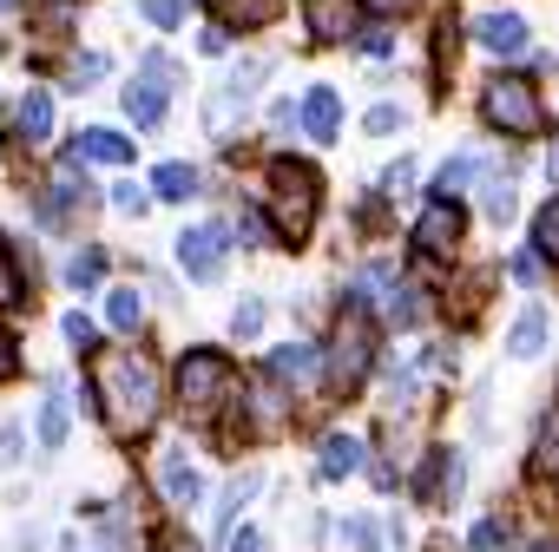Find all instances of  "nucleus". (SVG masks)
<instances>
[{
	"label": "nucleus",
	"mask_w": 559,
	"mask_h": 552,
	"mask_svg": "<svg viewBox=\"0 0 559 552\" xmlns=\"http://www.w3.org/2000/svg\"><path fill=\"white\" fill-rule=\"evenodd\" d=\"M145 204H152V197H145L139 184H112V211H126V217H145Z\"/></svg>",
	"instance_id": "nucleus-34"
},
{
	"label": "nucleus",
	"mask_w": 559,
	"mask_h": 552,
	"mask_svg": "<svg viewBox=\"0 0 559 552\" xmlns=\"http://www.w3.org/2000/svg\"><path fill=\"white\" fill-rule=\"evenodd\" d=\"M67 421H73L67 388H47V401H40V447H47V454H53V447H67Z\"/></svg>",
	"instance_id": "nucleus-23"
},
{
	"label": "nucleus",
	"mask_w": 559,
	"mask_h": 552,
	"mask_svg": "<svg viewBox=\"0 0 559 552\" xmlns=\"http://www.w3.org/2000/svg\"><path fill=\"white\" fill-rule=\"evenodd\" d=\"M14 454H21V428H0V467H14Z\"/></svg>",
	"instance_id": "nucleus-43"
},
{
	"label": "nucleus",
	"mask_w": 559,
	"mask_h": 552,
	"mask_svg": "<svg viewBox=\"0 0 559 552\" xmlns=\"http://www.w3.org/2000/svg\"><path fill=\"white\" fill-rule=\"evenodd\" d=\"M369 132H376V139L402 132V106H376V112H369Z\"/></svg>",
	"instance_id": "nucleus-36"
},
{
	"label": "nucleus",
	"mask_w": 559,
	"mask_h": 552,
	"mask_svg": "<svg viewBox=\"0 0 559 552\" xmlns=\"http://www.w3.org/2000/svg\"><path fill=\"white\" fill-rule=\"evenodd\" d=\"M224 552H263V532H250V526H243V532H230V539H224Z\"/></svg>",
	"instance_id": "nucleus-41"
},
{
	"label": "nucleus",
	"mask_w": 559,
	"mask_h": 552,
	"mask_svg": "<svg viewBox=\"0 0 559 552\" xmlns=\"http://www.w3.org/2000/svg\"><path fill=\"white\" fill-rule=\"evenodd\" d=\"M304 21H310V34H317V40H349V27H356V8H349V0H310V8H304Z\"/></svg>",
	"instance_id": "nucleus-18"
},
{
	"label": "nucleus",
	"mask_w": 559,
	"mask_h": 552,
	"mask_svg": "<svg viewBox=\"0 0 559 552\" xmlns=\"http://www.w3.org/2000/svg\"><path fill=\"white\" fill-rule=\"evenodd\" d=\"M369 356H376V329H369V316H362V310H343L336 343H330V382H336V388H356V382L369 375Z\"/></svg>",
	"instance_id": "nucleus-5"
},
{
	"label": "nucleus",
	"mask_w": 559,
	"mask_h": 552,
	"mask_svg": "<svg viewBox=\"0 0 559 552\" xmlns=\"http://www.w3.org/2000/svg\"><path fill=\"white\" fill-rule=\"evenodd\" d=\"M21 139H27V145H47V139H53V93H47V86H34V93L21 99Z\"/></svg>",
	"instance_id": "nucleus-21"
},
{
	"label": "nucleus",
	"mask_w": 559,
	"mask_h": 552,
	"mask_svg": "<svg viewBox=\"0 0 559 552\" xmlns=\"http://www.w3.org/2000/svg\"><path fill=\"white\" fill-rule=\"evenodd\" d=\"M99 276H106V250H80V256L67 263V284H73V290H93Z\"/></svg>",
	"instance_id": "nucleus-28"
},
{
	"label": "nucleus",
	"mask_w": 559,
	"mask_h": 552,
	"mask_svg": "<svg viewBox=\"0 0 559 552\" xmlns=\"http://www.w3.org/2000/svg\"><path fill=\"white\" fill-rule=\"evenodd\" d=\"M191 191H198V171H191L185 158H171V165L152 171V197H171V204H178V197H191Z\"/></svg>",
	"instance_id": "nucleus-25"
},
{
	"label": "nucleus",
	"mask_w": 559,
	"mask_h": 552,
	"mask_svg": "<svg viewBox=\"0 0 559 552\" xmlns=\"http://www.w3.org/2000/svg\"><path fill=\"white\" fill-rule=\"evenodd\" d=\"M461 480H467V460H461V454H448V447H435L415 487H421V500H428V506H441V500H454V493H461Z\"/></svg>",
	"instance_id": "nucleus-12"
},
{
	"label": "nucleus",
	"mask_w": 559,
	"mask_h": 552,
	"mask_svg": "<svg viewBox=\"0 0 559 552\" xmlns=\"http://www.w3.org/2000/svg\"><path fill=\"white\" fill-rule=\"evenodd\" d=\"M356 8H362V14H402L408 0H356Z\"/></svg>",
	"instance_id": "nucleus-45"
},
{
	"label": "nucleus",
	"mask_w": 559,
	"mask_h": 552,
	"mask_svg": "<svg viewBox=\"0 0 559 552\" xmlns=\"http://www.w3.org/2000/svg\"><path fill=\"white\" fill-rule=\"evenodd\" d=\"M349 539H356V552H382V532H376V519H349Z\"/></svg>",
	"instance_id": "nucleus-37"
},
{
	"label": "nucleus",
	"mask_w": 559,
	"mask_h": 552,
	"mask_svg": "<svg viewBox=\"0 0 559 552\" xmlns=\"http://www.w3.org/2000/svg\"><path fill=\"white\" fill-rule=\"evenodd\" d=\"M257 487H263V473H250V467H243V473H237V480L224 487V506H217V526H230V519H237V506H243V500H250Z\"/></svg>",
	"instance_id": "nucleus-27"
},
{
	"label": "nucleus",
	"mask_w": 559,
	"mask_h": 552,
	"mask_svg": "<svg viewBox=\"0 0 559 552\" xmlns=\"http://www.w3.org/2000/svg\"><path fill=\"white\" fill-rule=\"evenodd\" d=\"M230 395H237V369H230V356H217V349H191V356L178 362V408H185L191 421H211Z\"/></svg>",
	"instance_id": "nucleus-3"
},
{
	"label": "nucleus",
	"mask_w": 559,
	"mask_h": 552,
	"mask_svg": "<svg viewBox=\"0 0 559 552\" xmlns=\"http://www.w3.org/2000/svg\"><path fill=\"white\" fill-rule=\"evenodd\" d=\"M533 480H552L559 473V408H546L539 415V428H533Z\"/></svg>",
	"instance_id": "nucleus-20"
},
{
	"label": "nucleus",
	"mask_w": 559,
	"mask_h": 552,
	"mask_svg": "<svg viewBox=\"0 0 559 552\" xmlns=\"http://www.w3.org/2000/svg\"><path fill=\"white\" fill-rule=\"evenodd\" d=\"M323 211V178L304 158H270V224L276 237H310Z\"/></svg>",
	"instance_id": "nucleus-2"
},
{
	"label": "nucleus",
	"mask_w": 559,
	"mask_h": 552,
	"mask_svg": "<svg viewBox=\"0 0 559 552\" xmlns=\"http://www.w3.org/2000/svg\"><path fill=\"white\" fill-rule=\"evenodd\" d=\"M27 303V276H21V256H14V243L0 237V310H21Z\"/></svg>",
	"instance_id": "nucleus-24"
},
{
	"label": "nucleus",
	"mask_w": 559,
	"mask_h": 552,
	"mask_svg": "<svg viewBox=\"0 0 559 552\" xmlns=\"http://www.w3.org/2000/svg\"><path fill=\"white\" fill-rule=\"evenodd\" d=\"M178 263H185L191 284H217L224 263H230V230H224V224H191V230L178 237Z\"/></svg>",
	"instance_id": "nucleus-8"
},
{
	"label": "nucleus",
	"mask_w": 559,
	"mask_h": 552,
	"mask_svg": "<svg viewBox=\"0 0 559 552\" xmlns=\"http://www.w3.org/2000/svg\"><path fill=\"white\" fill-rule=\"evenodd\" d=\"M480 191H487V217H493V224H507V217H513V178L487 171V184H480Z\"/></svg>",
	"instance_id": "nucleus-29"
},
{
	"label": "nucleus",
	"mask_w": 559,
	"mask_h": 552,
	"mask_svg": "<svg viewBox=\"0 0 559 552\" xmlns=\"http://www.w3.org/2000/svg\"><path fill=\"white\" fill-rule=\"evenodd\" d=\"M93 401H99L112 434H126V441L145 434L158 421V401H165L158 362L139 349H93Z\"/></svg>",
	"instance_id": "nucleus-1"
},
{
	"label": "nucleus",
	"mask_w": 559,
	"mask_h": 552,
	"mask_svg": "<svg viewBox=\"0 0 559 552\" xmlns=\"http://www.w3.org/2000/svg\"><path fill=\"white\" fill-rule=\"evenodd\" d=\"M263 73H270V60H237V73H230V80L211 93V106H204V125H211V139H230V125H237V112L257 99Z\"/></svg>",
	"instance_id": "nucleus-7"
},
{
	"label": "nucleus",
	"mask_w": 559,
	"mask_h": 552,
	"mask_svg": "<svg viewBox=\"0 0 559 552\" xmlns=\"http://www.w3.org/2000/svg\"><path fill=\"white\" fill-rule=\"evenodd\" d=\"M276 8H284V0H211V14H217L224 34H230V27H270Z\"/></svg>",
	"instance_id": "nucleus-16"
},
{
	"label": "nucleus",
	"mask_w": 559,
	"mask_h": 552,
	"mask_svg": "<svg viewBox=\"0 0 559 552\" xmlns=\"http://www.w3.org/2000/svg\"><path fill=\"white\" fill-rule=\"evenodd\" d=\"M230 329H237V336H257V329H263V303H257V297H243V303L230 310Z\"/></svg>",
	"instance_id": "nucleus-32"
},
{
	"label": "nucleus",
	"mask_w": 559,
	"mask_h": 552,
	"mask_svg": "<svg viewBox=\"0 0 559 552\" xmlns=\"http://www.w3.org/2000/svg\"><path fill=\"white\" fill-rule=\"evenodd\" d=\"M408 184H415V158H402V165H395V171H389V191H395V197H402V191H408Z\"/></svg>",
	"instance_id": "nucleus-42"
},
{
	"label": "nucleus",
	"mask_w": 559,
	"mask_h": 552,
	"mask_svg": "<svg viewBox=\"0 0 559 552\" xmlns=\"http://www.w3.org/2000/svg\"><path fill=\"white\" fill-rule=\"evenodd\" d=\"M336 125H343L336 86H310V93H304V132H310V139H336Z\"/></svg>",
	"instance_id": "nucleus-14"
},
{
	"label": "nucleus",
	"mask_w": 559,
	"mask_h": 552,
	"mask_svg": "<svg viewBox=\"0 0 559 552\" xmlns=\"http://www.w3.org/2000/svg\"><path fill=\"white\" fill-rule=\"evenodd\" d=\"M106 316H112V329L132 336V329L145 323V297H139V290H106Z\"/></svg>",
	"instance_id": "nucleus-26"
},
{
	"label": "nucleus",
	"mask_w": 559,
	"mask_h": 552,
	"mask_svg": "<svg viewBox=\"0 0 559 552\" xmlns=\"http://www.w3.org/2000/svg\"><path fill=\"white\" fill-rule=\"evenodd\" d=\"M290 125H297V99H276V106H270V132H276V139H284Z\"/></svg>",
	"instance_id": "nucleus-38"
},
{
	"label": "nucleus",
	"mask_w": 559,
	"mask_h": 552,
	"mask_svg": "<svg viewBox=\"0 0 559 552\" xmlns=\"http://www.w3.org/2000/svg\"><path fill=\"white\" fill-rule=\"evenodd\" d=\"M487 171H493V165H487V152H461V158H448V165H441V178H435L441 204H454V197H461L474 178H487Z\"/></svg>",
	"instance_id": "nucleus-17"
},
{
	"label": "nucleus",
	"mask_w": 559,
	"mask_h": 552,
	"mask_svg": "<svg viewBox=\"0 0 559 552\" xmlns=\"http://www.w3.org/2000/svg\"><path fill=\"white\" fill-rule=\"evenodd\" d=\"M507 349H513L520 362H533V356L546 349V310H539V303H526V310L513 316V329H507Z\"/></svg>",
	"instance_id": "nucleus-19"
},
{
	"label": "nucleus",
	"mask_w": 559,
	"mask_h": 552,
	"mask_svg": "<svg viewBox=\"0 0 559 552\" xmlns=\"http://www.w3.org/2000/svg\"><path fill=\"white\" fill-rule=\"evenodd\" d=\"M93 80H106V53H80V60H73V86L86 93Z\"/></svg>",
	"instance_id": "nucleus-33"
},
{
	"label": "nucleus",
	"mask_w": 559,
	"mask_h": 552,
	"mask_svg": "<svg viewBox=\"0 0 559 552\" xmlns=\"http://www.w3.org/2000/svg\"><path fill=\"white\" fill-rule=\"evenodd\" d=\"M60 329H67V343H73V349H99V329H93V316H86V310H73Z\"/></svg>",
	"instance_id": "nucleus-31"
},
{
	"label": "nucleus",
	"mask_w": 559,
	"mask_h": 552,
	"mask_svg": "<svg viewBox=\"0 0 559 552\" xmlns=\"http://www.w3.org/2000/svg\"><path fill=\"white\" fill-rule=\"evenodd\" d=\"M415 243L428 250V256H454V243H461V204H428L421 211V224H415Z\"/></svg>",
	"instance_id": "nucleus-10"
},
{
	"label": "nucleus",
	"mask_w": 559,
	"mask_h": 552,
	"mask_svg": "<svg viewBox=\"0 0 559 552\" xmlns=\"http://www.w3.org/2000/svg\"><path fill=\"white\" fill-rule=\"evenodd\" d=\"M171 80H178V60H171V53H145V60H139V80L126 86V112H132L139 125H158L165 106H171Z\"/></svg>",
	"instance_id": "nucleus-6"
},
{
	"label": "nucleus",
	"mask_w": 559,
	"mask_h": 552,
	"mask_svg": "<svg viewBox=\"0 0 559 552\" xmlns=\"http://www.w3.org/2000/svg\"><path fill=\"white\" fill-rule=\"evenodd\" d=\"M480 47L500 53V60L526 53V21H520V14H480Z\"/></svg>",
	"instance_id": "nucleus-13"
},
{
	"label": "nucleus",
	"mask_w": 559,
	"mask_h": 552,
	"mask_svg": "<svg viewBox=\"0 0 559 552\" xmlns=\"http://www.w3.org/2000/svg\"><path fill=\"white\" fill-rule=\"evenodd\" d=\"M158 487H165L171 506H198V500H204V480H198V467L185 460V447H165V454H158Z\"/></svg>",
	"instance_id": "nucleus-11"
},
{
	"label": "nucleus",
	"mask_w": 559,
	"mask_h": 552,
	"mask_svg": "<svg viewBox=\"0 0 559 552\" xmlns=\"http://www.w3.org/2000/svg\"><path fill=\"white\" fill-rule=\"evenodd\" d=\"M323 480H343V473H356L362 467V441L356 434H323Z\"/></svg>",
	"instance_id": "nucleus-22"
},
{
	"label": "nucleus",
	"mask_w": 559,
	"mask_h": 552,
	"mask_svg": "<svg viewBox=\"0 0 559 552\" xmlns=\"http://www.w3.org/2000/svg\"><path fill=\"white\" fill-rule=\"evenodd\" d=\"M139 14H145L152 27H178V0H139Z\"/></svg>",
	"instance_id": "nucleus-35"
},
{
	"label": "nucleus",
	"mask_w": 559,
	"mask_h": 552,
	"mask_svg": "<svg viewBox=\"0 0 559 552\" xmlns=\"http://www.w3.org/2000/svg\"><path fill=\"white\" fill-rule=\"evenodd\" d=\"M467 545H474V552H493V545H500V519H480V526H474V539H467Z\"/></svg>",
	"instance_id": "nucleus-39"
},
{
	"label": "nucleus",
	"mask_w": 559,
	"mask_h": 552,
	"mask_svg": "<svg viewBox=\"0 0 559 552\" xmlns=\"http://www.w3.org/2000/svg\"><path fill=\"white\" fill-rule=\"evenodd\" d=\"M67 158H73V165H132V139L112 132V125H86V132L67 145Z\"/></svg>",
	"instance_id": "nucleus-9"
},
{
	"label": "nucleus",
	"mask_w": 559,
	"mask_h": 552,
	"mask_svg": "<svg viewBox=\"0 0 559 552\" xmlns=\"http://www.w3.org/2000/svg\"><path fill=\"white\" fill-rule=\"evenodd\" d=\"M237 230H243V237H250V243H263V237H270V224H263V217H257V211H243V224H237Z\"/></svg>",
	"instance_id": "nucleus-44"
},
{
	"label": "nucleus",
	"mask_w": 559,
	"mask_h": 552,
	"mask_svg": "<svg viewBox=\"0 0 559 552\" xmlns=\"http://www.w3.org/2000/svg\"><path fill=\"white\" fill-rule=\"evenodd\" d=\"M533 243H539V256H552V263H559V197L533 217Z\"/></svg>",
	"instance_id": "nucleus-30"
},
{
	"label": "nucleus",
	"mask_w": 559,
	"mask_h": 552,
	"mask_svg": "<svg viewBox=\"0 0 559 552\" xmlns=\"http://www.w3.org/2000/svg\"><path fill=\"white\" fill-rule=\"evenodd\" d=\"M14 369H21V349H14V336H8V329H0V382H8Z\"/></svg>",
	"instance_id": "nucleus-40"
},
{
	"label": "nucleus",
	"mask_w": 559,
	"mask_h": 552,
	"mask_svg": "<svg viewBox=\"0 0 559 552\" xmlns=\"http://www.w3.org/2000/svg\"><path fill=\"white\" fill-rule=\"evenodd\" d=\"M480 112H487V125L493 132H513V139H533L539 125H546V112H539V93L526 86V80H487V93H480Z\"/></svg>",
	"instance_id": "nucleus-4"
},
{
	"label": "nucleus",
	"mask_w": 559,
	"mask_h": 552,
	"mask_svg": "<svg viewBox=\"0 0 559 552\" xmlns=\"http://www.w3.org/2000/svg\"><path fill=\"white\" fill-rule=\"evenodd\" d=\"M317 369H323V349H310V343L270 349V375H276V382H317Z\"/></svg>",
	"instance_id": "nucleus-15"
},
{
	"label": "nucleus",
	"mask_w": 559,
	"mask_h": 552,
	"mask_svg": "<svg viewBox=\"0 0 559 552\" xmlns=\"http://www.w3.org/2000/svg\"><path fill=\"white\" fill-rule=\"evenodd\" d=\"M8 8H21V0H0V14H8Z\"/></svg>",
	"instance_id": "nucleus-47"
},
{
	"label": "nucleus",
	"mask_w": 559,
	"mask_h": 552,
	"mask_svg": "<svg viewBox=\"0 0 559 552\" xmlns=\"http://www.w3.org/2000/svg\"><path fill=\"white\" fill-rule=\"evenodd\" d=\"M533 552H559V545H552V539H539V545H533Z\"/></svg>",
	"instance_id": "nucleus-46"
}]
</instances>
